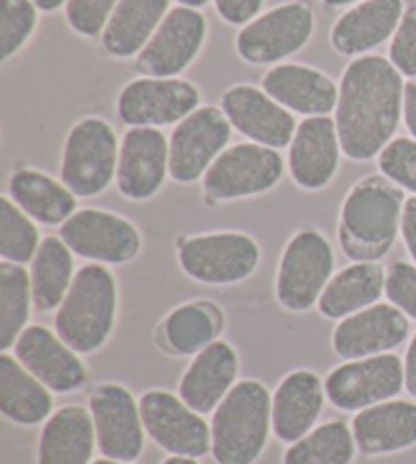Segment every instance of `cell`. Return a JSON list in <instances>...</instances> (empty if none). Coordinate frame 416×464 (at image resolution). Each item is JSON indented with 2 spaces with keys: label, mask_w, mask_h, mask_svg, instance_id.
Returning <instances> with one entry per match:
<instances>
[{
  "label": "cell",
  "mask_w": 416,
  "mask_h": 464,
  "mask_svg": "<svg viewBox=\"0 0 416 464\" xmlns=\"http://www.w3.org/2000/svg\"><path fill=\"white\" fill-rule=\"evenodd\" d=\"M404 76L382 55H362L347 65L339 84L336 127L341 151L370 161L384 151L404 111Z\"/></svg>",
  "instance_id": "6da1fadb"
},
{
  "label": "cell",
  "mask_w": 416,
  "mask_h": 464,
  "mask_svg": "<svg viewBox=\"0 0 416 464\" xmlns=\"http://www.w3.org/2000/svg\"><path fill=\"white\" fill-rule=\"evenodd\" d=\"M404 196L384 176H368L349 189L339 210L337 238L354 263H380L402 225Z\"/></svg>",
  "instance_id": "7a4b0ae2"
},
{
  "label": "cell",
  "mask_w": 416,
  "mask_h": 464,
  "mask_svg": "<svg viewBox=\"0 0 416 464\" xmlns=\"http://www.w3.org/2000/svg\"><path fill=\"white\" fill-rule=\"evenodd\" d=\"M118 316V281L99 263L83 265L55 312V333L78 354H94L110 341Z\"/></svg>",
  "instance_id": "3957f363"
},
{
  "label": "cell",
  "mask_w": 416,
  "mask_h": 464,
  "mask_svg": "<svg viewBox=\"0 0 416 464\" xmlns=\"http://www.w3.org/2000/svg\"><path fill=\"white\" fill-rule=\"evenodd\" d=\"M272 432V395L256 379L238 381L212 416L215 464H254Z\"/></svg>",
  "instance_id": "277c9868"
},
{
  "label": "cell",
  "mask_w": 416,
  "mask_h": 464,
  "mask_svg": "<svg viewBox=\"0 0 416 464\" xmlns=\"http://www.w3.org/2000/svg\"><path fill=\"white\" fill-rule=\"evenodd\" d=\"M336 269V251L329 238L315 228H303L282 248L274 294L282 308L303 314L317 305Z\"/></svg>",
  "instance_id": "5b68a950"
},
{
  "label": "cell",
  "mask_w": 416,
  "mask_h": 464,
  "mask_svg": "<svg viewBox=\"0 0 416 464\" xmlns=\"http://www.w3.org/2000/svg\"><path fill=\"white\" fill-rule=\"evenodd\" d=\"M120 143L110 122L86 116L65 137L60 178L78 198L106 192L118 171Z\"/></svg>",
  "instance_id": "8992f818"
},
{
  "label": "cell",
  "mask_w": 416,
  "mask_h": 464,
  "mask_svg": "<svg viewBox=\"0 0 416 464\" xmlns=\"http://www.w3.org/2000/svg\"><path fill=\"white\" fill-rule=\"evenodd\" d=\"M185 276L205 285H234L246 281L260 265V246L238 230L205 232L189 237L179 246Z\"/></svg>",
  "instance_id": "52a82bcc"
},
{
  "label": "cell",
  "mask_w": 416,
  "mask_h": 464,
  "mask_svg": "<svg viewBox=\"0 0 416 464\" xmlns=\"http://www.w3.org/2000/svg\"><path fill=\"white\" fill-rule=\"evenodd\" d=\"M285 176V160L277 149L258 143L228 147L203 176V194L212 202L242 200L270 192Z\"/></svg>",
  "instance_id": "ba28073f"
},
{
  "label": "cell",
  "mask_w": 416,
  "mask_h": 464,
  "mask_svg": "<svg viewBox=\"0 0 416 464\" xmlns=\"http://www.w3.org/2000/svg\"><path fill=\"white\" fill-rule=\"evenodd\" d=\"M404 387V361L394 353L345 361L326 377L327 400L341 411H362L396 400Z\"/></svg>",
  "instance_id": "9c48e42d"
},
{
  "label": "cell",
  "mask_w": 416,
  "mask_h": 464,
  "mask_svg": "<svg viewBox=\"0 0 416 464\" xmlns=\"http://www.w3.org/2000/svg\"><path fill=\"white\" fill-rule=\"evenodd\" d=\"M315 16L309 5L285 3L270 8L244 24L236 35V52L252 65H269L287 60L309 44Z\"/></svg>",
  "instance_id": "30bf717a"
},
{
  "label": "cell",
  "mask_w": 416,
  "mask_h": 464,
  "mask_svg": "<svg viewBox=\"0 0 416 464\" xmlns=\"http://www.w3.org/2000/svg\"><path fill=\"white\" fill-rule=\"evenodd\" d=\"M232 122L215 106H199L185 116L169 137V178L177 184L203 179L213 161L226 151Z\"/></svg>",
  "instance_id": "8fae6325"
},
{
  "label": "cell",
  "mask_w": 416,
  "mask_h": 464,
  "mask_svg": "<svg viewBox=\"0 0 416 464\" xmlns=\"http://www.w3.org/2000/svg\"><path fill=\"white\" fill-rule=\"evenodd\" d=\"M147 436L173 457L203 459L212 452V426L179 395L151 389L138 397Z\"/></svg>",
  "instance_id": "7c38bea8"
},
{
  "label": "cell",
  "mask_w": 416,
  "mask_h": 464,
  "mask_svg": "<svg viewBox=\"0 0 416 464\" xmlns=\"http://www.w3.org/2000/svg\"><path fill=\"white\" fill-rule=\"evenodd\" d=\"M98 450L104 459L135 462L145 452V421L140 403L120 383L98 385L88 397Z\"/></svg>",
  "instance_id": "4fadbf2b"
},
{
  "label": "cell",
  "mask_w": 416,
  "mask_h": 464,
  "mask_svg": "<svg viewBox=\"0 0 416 464\" xmlns=\"http://www.w3.org/2000/svg\"><path fill=\"white\" fill-rule=\"evenodd\" d=\"M60 237L73 255L99 265H124L137 259L143 237L120 214L81 208L60 227Z\"/></svg>",
  "instance_id": "5bb4252c"
},
{
  "label": "cell",
  "mask_w": 416,
  "mask_h": 464,
  "mask_svg": "<svg viewBox=\"0 0 416 464\" xmlns=\"http://www.w3.org/2000/svg\"><path fill=\"white\" fill-rule=\"evenodd\" d=\"M207 35L205 16L197 8L175 6L137 55V70L147 78H175L202 52Z\"/></svg>",
  "instance_id": "9a60e30c"
},
{
  "label": "cell",
  "mask_w": 416,
  "mask_h": 464,
  "mask_svg": "<svg viewBox=\"0 0 416 464\" xmlns=\"http://www.w3.org/2000/svg\"><path fill=\"white\" fill-rule=\"evenodd\" d=\"M202 94L185 80L140 78L122 88L116 101L118 119L128 127H165L199 109Z\"/></svg>",
  "instance_id": "2e32d148"
},
{
  "label": "cell",
  "mask_w": 416,
  "mask_h": 464,
  "mask_svg": "<svg viewBox=\"0 0 416 464\" xmlns=\"http://www.w3.org/2000/svg\"><path fill=\"white\" fill-rule=\"evenodd\" d=\"M411 322L392 304H373L337 322L331 346L339 359L355 361L365 356L392 353L406 343Z\"/></svg>",
  "instance_id": "e0dca14e"
},
{
  "label": "cell",
  "mask_w": 416,
  "mask_h": 464,
  "mask_svg": "<svg viewBox=\"0 0 416 464\" xmlns=\"http://www.w3.org/2000/svg\"><path fill=\"white\" fill-rule=\"evenodd\" d=\"M169 176V139L155 127H132L120 143L116 186L135 202L151 200Z\"/></svg>",
  "instance_id": "ac0fdd59"
},
{
  "label": "cell",
  "mask_w": 416,
  "mask_h": 464,
  "mask_svg": "<svg viewBox=\"0 0 416 464\" xmlns=\"http://www.w3.org/2000/svg\"><path fill=\"white\" fill-rule=\"evenodd\" d=\"M14 356L53 393H76L86 385L88 369L73 348L47 326L24 328L13 346Z\"/></svg>",
  "instance_id": "d6986e66"
},
{
  "label": "cell",
  "mask_w": 416,
  "mask_h": 464,
  "mask_svg": "<svg viewBox=\"0 0 416 464\" xmlns=\"http://www.w3.org/2000/svg\"><path fill=\"white\" fill-rule=\"evenodd\" d=\"M222 111L238 132L252 143L285 149L295 137L298 124L285 106H280L264 90L252 84H236L222 94Z\"/></svg>",
  "instance_id": "ffe728a7"
},
{
  "label": "cell",
  "mask_w": 416,
  "mask_h": 464,
  "mask_svg": "<svg viewBox=\"0 0 416 464\" xmlns=\"http://www.w3.org/2000/svg\"><path fill=\"white\" fill-rule=\"evenodd\" d=\"M341 143L331 116H307L288 145V171L298 188L319 192L339 169Z\"/></svg>",
  "instance_id": "44dd1931"
},
{
  "label": "cell",
  "mask_w": 416,
  "mask_h": 464,
  "mask_svg": "<svg viewBox=\"0 0 416 464\" xmlns=\"http://www.w3.org/2000/svg\"><path fill=\"white\" fill-rule=\"evenodd\" d=\"M240 359L236 348L215 341L197 353L179 379V397L197 413H213L238 383Z\"/></svg>",
  "instance_id": "7402d4cb"
},
{
  "label": "cell",
  "mask_w": 416,
  "mask_h": 464,
  "mask_svg": "<svg viewBox=\"0 0 416 464\" xmlns=\"http://www.w3.org/2000/svg\"><path fill=\"white\" fill-rule=\"evenodd\" d=\"M326 383L315 371L297 369L272 393V432L280 442L293 444L309 434L326 408Z\"/></svg>",
  "instance_id": "603a6c76"
},
{
  "label": "cell",
  "mask_w": 416,
  "mask_h": 464,
  "mask_svg": "<svg viewBox=\"0 0 416 464\" xmlns=\"http://www.w3.org/2000/svg\"><path fill=\"white\" fill-rule=\"evenodd\" d=\"M262 90L288 112L303 116H329L339 98V86L327 73L301 63L274 65L264 73Z\"/></svg>",
  "instance_id": "cb8c5ba5"
},
{
  "label": "cell",
  "mask_w": 416,
  "mask_h": 464,
  "mask_svg": "<svg viewBox=\"0 0 416 464\" xmlns=\"http://www.w3.org/2000/svg\"><path fill=\"white\" fill-rule=\"evenodd\" d=\"M357 452L364 457H386L416 446V403L388 400L357 411L352 420Z\"/></svg>",
  "instance_id": "d4e9b609"
},
{
  "label": "cell",
  "mask_w": 416,
  "mask_h": 464,
  "mask_svg": "<svg viewBox=\"0 0 416 464\" xmlns=\"http://www.w3.org/2000/svg\"><path fill=\"white\" fill-rule=\"evenodd\" d=\"M402 0H364L349 8L331 29V45L337 53L362 57L394 37L404 14Z\"/></svg>",
  "instance_id": "484cf974"
},
{
  "label": "cell",
  "mask_w": 416,
  "mask_h": 464,
  "mask_svg": "<svg viewBox=\"0 0 416 464\" xmlns=\"http://www.w3.org/2000/svg\"><path fill=\"white\" fill-rule=\"evenodd\" d=\"M98 446L91 413L83 405H63L39 434L37 464H91Z\"/></svg>",
  "instance_id": "4316f807"
},
{
  "label": "cell",
  "mask_w": 416,
  "mask_h": 464,
  "mask_svg": "<svg viewBox=\"0 0 416 464\" xmlns=\"http://www.w3.org/2000/svg\"><path fill=\"white\" fill-rule=\"evenodd\" d=\"M0 411L16 426H39L52 418L53 392L14 354H0Z\"/></svg>",
  "instance_id": "83f0119b"
},
{
  "label": "cell",
  "mask_w": 416,
  "mask_h": 464,
  "mask_svg": "<svg viewBox=\"0 0 416 464\" xmlns=\"http://www.w3.org/2000/svg\"><path fill=\"white\" fill-rule=\"evenodd\" d=\"M8 198L39 225L61 227L78 212V196L43 171L23 168L8 179Z\"/></svg>",
  "instance_id": "f1b7e54d"
},
{
  "label": "cell",
  "mask_w": 416,
  "mask_h": 464,
  "mask_svg": "<svg viewBox=\"0 0 416 464\" xmlns=\"http://www.w3.org/2000/svg\"><path fill=\"white\" fill-rule=\"evenodd\" d=\"M384 294L386 269L380 263L357 261L331 277L319 297L317 310L327 320L339 322L378 304Z\"/></svg>",
  "instance_id": "f546056e"
},
{
  "label": "cell",
  "mask_w": 416,
  "mask_h": 464,
  "mask_svg": "<svg viewBox=\"0 0 416 464\" xmlns=\"http://www.w3.org/2000/svg\"><path fill=\"white\" fill-rule=\"evenodd\" d=\"M171 0H118L102 33V45L112 57L127 60L147 47L169 13Z\"/></svg>",
  "instance_id": "4dcf8cb0"
},
{
  "label": "cell",
  "mask_w": 416,
  "mask_h": 464,
  "mask_svg": "<svg viewBox=\"0 0 416 464\" xmlns=\"http://www.w3.org/2000/svg\"><path fill=\"white\" fill-rule=\"evenodd\" d=\"M33 304L39 312H53L61 305L76 279L73 251L61 237H45L31 261Z\"/></svg>",
  "instance_id": "1f68e13d"
},
{
  "label": "cell",
  "mask_w": 416,
  "mask_h": 464,
  "mask_svg": "<svg viewBox=\"0 0 416 464\" xmlns=\"http://www.w3.org/2000/svg\"><path fill=\"white\" fill-rule=\"evenodd\" d=\"M222 314L213 304L189 302L175 308L163 322L166 348L179 356H195L218 341Z\"/></svg>",
  "instance_id": "d6a6232c"
},
{
  "label": "cell",
  "mask_w": 416,
  "mask_h": 464,
  "mask_svg": "<svg viewBox=\"0 0 416 464\" xmlns=\"http://www.w3.org/2000/svg\"><path fill=\"white\" fill-rule=\"evenodd\" d=\"M357 444L344 420H329L315 426L301 440L288 444L282 464H352Z\"/></svg>",
  "instance_id": "836d02e7"
},
{
  "label": "cell",
  "mask_w": 416,
  "mask_h": 464,
  "mask_svg": "<svg viewBox=\"0 0 416 464\" xmlns=\"http://www.w3.org/2000/svg\"><path fill=\"white\" fill-rule=\"evenodd\" d=\"M31 273L24 265L0 263V351L8 353L29 324Z\"/></svg>",
  "instance_id": "e575fe53"
},
{
  "label": "cell",
  "mask_w": 416,
  "mask_h": 464,
  "mask_svg": "<svg viewBox=\"0 0 416 464\" xmlns=\"http://www.w3.org/2000/svg\"><path fill=\"white\" fill-rule=\"evenodd\" d=\"M41 246L35 220L27 217L11 198H0V256L3 261L27 265Z\"/></svg>",
  "instance_id": "d590c367"
},
{
  "label": "cell",
  "mask_w": 416,
  "mask_h": 464,
  "mask_svg": "<svg viewBox=\"0 0 416 464\" xmlns=\"http://www.w3.org/2000/svg\"><path fill=\"white\" fill-rule=\"evenodd\" d=\"M37 21L39 8L33 0H0V60L8 62L27 45Z\"/></svg>",
  "instance_id": "8d00e7d4"
},
{
  "label": "cell",
  "mask_w": 416,
  "mask_h": 464,
  "mask_svg": "<svg viewBox=\"0 0 416 464\" xmlns=\"http://www.w3.org/2000/svg\"><path fill=\"white\" fill-rule=\"evenodd\" d=\"M378 169L394 186L416 196V140L409 137L390 140L378 155Z\"/></svg>",
  "instance_id": "74e56055"
},
{
  "label": "cell",
  "mask_w": 416,
  "mask_h": 464,
  "mask_svg": "<svg viewBox=\"0 0 416 464\" xmlns=\"http://www.w3.org/2000/svg\"><path fill=\"white\" fill-rule=\"evenodd\" d=\"M118 0H68L65 19L81 37L102 35Z\"/></svg>",
  "instance_id": "f35d334b"
},
{
  "label": "cell",
  "mask_w": 416,
  "mask_h": 464,
  "mask_svg": "<svg viewBox=\"0 0 416 464\" xmlns=\"http://www.w3.org/2000/svg\"><path fill=\"white\" fill-rule=\"evenodd\" d=\"M390 62L404 78H416V3L406 6L402 21L390 41Z\"/></svg>",
  "instance_id": "ab89813d"
},
{
  "label": "cell",
  "mask_w": 416,
  "mask_h": 464,
  "mask_svg": "<svg viewBox=\"0 0 416 464\" xmlns=\"http://www.w3.org/2000/svg\"><path fill=\"white\" fill-rule=\"evenodd\" d=\"M386 297L406 318L416 320V265L396 261L386 271Z\"/></svg>",
  "instance_id": "60d3db41"
},
{
  "label": "cell",
  "mask_w": 416,
  "mask_h": 464,
  "mask_svg": "<svg viewBox=\"0 0 416 464\" xmlns=\"http://www.w3.org/2000/svg\"><path fill=\"white\" fill-rule=\"evenodd\" d=\"M215 11L228 24H248L260 13L264 0H213Z\"/></svg>",
  "instance_id": "b9f144b4"
},
{
  "label": "cell",
  "mask_w": 416,
  "mask_h": 464,
  "mask_svg": "<svg viewBox=\"0 0 416 464\" xmlns=\"http://www.w3.org/2000/svg\"><path fill=\"white\" fill-rule=\"evenodd\" d=\"M401 237L404 240L406 251H409L412 263L416 265V196L404 202Z\"/></svg>",
  "instance_id": "7bdbcfd3"
},
{
  "label": "cell",
  "mask_w": 416,
  "mask_h": 464,
  "mask_svg": "<svg viewBox=\"0 0 416 464\" xmlns=\"http://www.w3.org/2000/svg\"><path fill=\"white\" fill-rule=\"evenodd\" d=\"M404 124L411 137L416 140V78L404 86Z\"/></svg>",
  "instance_id": "ee69618b"
},
{
  "label": "cell",
  "mask_w": 416,
  "mask_h": 464,
  "mask_svg": "<svg viewBox=\"0 0 416 464\" xmlns=\"http://www.w3.org/2000/svg\"><path fill=\"white\" fill-rule=\"evenodd\" d=\"M404 387L416 400V333L412 334L404 354Z\"/></svg>",
  "instance_id": "f6af8a7d"
},
{
  "label": "cell",
  "mask_w": 416,
  "mask_h": 464,
  "mask_svg": "<svg viewBox=\"0 0 416 464\" xmlns=\"http://www.w3.org/2000/svg\"><path fill=\"white\" fill-rule=\"evenodd\" d=\"M33 3L37 5L39 11L55 13V11H60L63 5H68V0H33Z\"/></svg>",
  "instance_id": "bcb514c9"
},
{
  "label": "cell",
  "mask_w": 416,
  "mask_h": 464,
  "mask_svg": "<svg viewBox=\"0 0 416 464\" xmlns=\"http://www.w3.org/2000/svg\"><path fill=\"white\" fill-rule=\"evenodd\" d=\"M161 464H199L197 459H189V457H171L165 459Z\"/></svg>",
  "instance_id": "7dc6e473"
},
{
  "label": "cell",
  "mask_w": 416,
  "mask_h": 464,
  "mask_svg": "<svg viewBox=\"0 0 416 464\" xmlns=\"http://www.w3.org/2000/svg\"><path fill=\"white\" fill-rule=\"evenodd\" d=\"M177 3H179L181 6H189V8H202V6H205L207 3H210V0H177Z\"/></svg>",
  "instance_id": "c3c4849f"
},
{
  "label": "cell",
  "mask_w": 416,
  "mask_h": 464,
  "mask_svg": "<svg viewBox=\"0 0 416 464\" xmlns=\"http://www.w3.org/2000/svg\"><path fill=\"white\" fill-rule=\"evenodd\" d=\"M321 3H326L327 6H345V5H354V3H364V0H321Z\"/></svg>",
  "instance_id": "681fc988"
},
{
  "label": "cell",
  "mask_w": 416,
  "mask_h": 464,
  "mask_svg": "<svg viewBox=\"0 0 416 464\" xmlns=\"http://www.w3.org/2000/svg\"><path fill=\"white\" fill-rule=\"evenodd\" d=\"M91 464H132V462H122V460H112V459H98Z\"/></svg>",
  "instance_id": "f907efd6"
}]
</instances>
